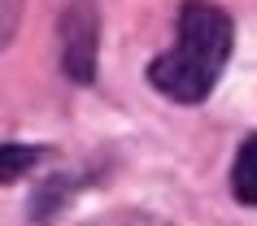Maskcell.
Returning <instances> with one entry per match:
<instances>
[{
	"label": "cell",
	"instance_id": "6da1fadb",
	"mask_svg": "<svg viewBox=\"0 0 257 226\" xmlns=\"http://www.w3.org/2000/svg\"><path fill=\"white\" fill-rule=\"evenodd\" d=\"M231 57V18L209 0H188L179 14V40L149 66L157 92L179 105H196L214 92L218 74Z\"/></svg>",
	"mask_w": 257,
	"mask_h": 226
},
{
	"label": "cell",
	"instance_id": "7a4b0ae2",
	"mask_svg": "<svg viewBox=\"0 0 257 226\" xmlns=\"http://www.w3.org/2000/svg\"><path fill=\"white\" fill-rule=\"evenodd\" d=\"M96 35H100V22H96L92 0H74L70 14L61 18V66H66L70 79L87 83L96 70Z\"/></svg>",
	"mask_w": 257,
	"mask_h": 226
},
{
	"label": "cell",
	"instance_id": "3957f363",
	"mask_svg": "<svg viewBox=\"0 0 257 226\" xmlns=\"http://www.w3.org/2000/svg\"><path fill=\"white\" fill-rule=\"evenodd\" d=\"M231 191L240 204H257V135H248L231 165Z\"/></svg>",
	"mask_w": 257,
	"mask_h": 226
},
{
	"label": "cell",
	"instance_id": "277c9868",
	"mask_svg": "<svg viewBox=\"0 0 257 226\" xmlns=\"http://www.w3.org/2000/svg\"><path fill=\"white\" fill-rule=\"evenodd\" d=\"M31 161H35V152H31V148H18V144H5V178H9V183H14L18 174L27 170Z\"/></svg>",
	"mask_w": 257,
	"mask_h": 226
},
{
	"label": "cell",
	"instance_id": "5b68a950",
	"mask_svg": "<svg viewBox=\"0 0 257 226\" xmlns=\"http://www.w3.org/2000/svg\"><path fill=\"white\" fill-rule=\"evenodd\" d=\"M14 9H18V0H5V40L14 35Z\"/></svg>",
	"mask_w": 257,
	"mask_h": 226
},
{
	"label": "cell",
	"instance_id": "8992f818",
	"mask_svg": "<svg viewBox=\"0 0 257 226\" xmlns=\"http://www.w3.org/2000/svg\"><path fill=\"white\" fill-rule=\"evenodd\" d=\"M105 226H122V222H105Z\"/></svg>",
	"mask_w": 257,
	"mask_h": 226
}]
</instances>
